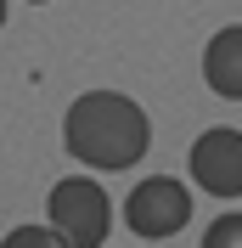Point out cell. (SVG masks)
Returning <instances> with one entry per match:
<instances>
[{"label": "cell", "mask_w": 242, "mask_h": 248, "mask_svg": "<svg viewBox=\"0 0 242 248\" xmlns=\"http://www.w3.org/2000/svg\"><path fill=\"white\" fill-rule=\"evenodd\" d=\"M62 141L74 164L91 170H130L152 147V119L124 91H85L62 119Z\"/></svg>", "instance_id": "obj_1"}, {"label": "cell", "mask_w": 242, "mask_h": 248, "mask_svg": "<svg viewBox=\"0 0 242 248\" xmlns=\"http://www.w3.org/2000/svg\"><path fill=\"white\" fill-rule=\"evenodd\" d=\"M203 248H242V209H231V215H220L203 232Z\"/></svg>", "instance_id": "obj_7"}, {"label": "cell", "mask_w": 242, "mask_h": 248, "mask_svg": "<svg viewBox=\"0 0 242 248\" xmlns=\"http://www.w3.org/2000/svg\"><path fill=\"white\" fill-rule=\"evenodd\" d=\"M186 170L209 198H242V130H203L186 153Z\"/></svg>", "instance_id": "obj_4"}, {"label": "cell", "mask_w": 242, "mask_h": 248, "mask_svg": "<svg viewBox=\"0 0 242 248\" xmlns=\"http://www.w3.org/2000/svg\"><path fill=\"white\" fill-rule=\"evenodd\" d=\"M0 248H68L51 226H12V232L0 237Z\"/></svg>", "instance_id": "obj_6"}, {"label": "cell", "mask_w": 242, "mask_h": 248, "mask_svg": "<svg viewBox=\"0 0 242 248\" xmlns=\"http://www.w3.org/2000/svg\"><path fill=\"white\" fill-rule=\"evenodd\" d=\"M34 6H40V0H34Z\"/></svg>", "instance_id": "obj_9"}, {"label": "cell", "mask_w": 242, "mask_h": 248, "mask_svg": "<svg viewBox=\"0 0 242 248\" xmlns=\"http://www.w3.org/2000/svg\"><path fill=\"white\" fill-rule=\"evenodd\" d=\"M186 220H192V192H186V181H175V175H147V181L124 198V226H130L141 243H164V237L186 232Z\"/></svg>", "instance_id": "obj_3"}, {"label": "cell", "mask_w": 242, "mask_h": 248, "mask_svg": "<svg viewBox=\"0 0 242 248\" xmlns=\"http://www.w3.org/2000/svg\"><path fill=\"white\" fill-rule=\"evenodd\" d=\"M45 215H51V232L68 248H102L107 232H113V198H107L91 175L57 181L51 198H45Z\"/></svg>", "instance_id": "obj_2"}, {"label": "cell", "mask_w": 242, "mask_h": 248, "mask_svg": "<svg viewBox=\"0 0 242 248\" xmlns=\"http://www.w3.org/2000/svg\"><path fill=\"white\" fill-rule=\"evenodd\" d=\"M0 29H6V0H0Z\"/></svg>", "instance_id": "obj_8"}, {"label": "cell", "mask_w": 242, "mask_h": 248, "mask_svg": "<svg viewBox=\"0 0 242 248\" xmlns=\"http://www.w3.org/2000/svg\"><path fill=\"white\" fill-rule=\"evenodd\" d=\"M203 79H209L214 96L242 102V23L220 29L209 46H203Z\"/></svg>", "instance_id": "obj_5"}]
</instances>
